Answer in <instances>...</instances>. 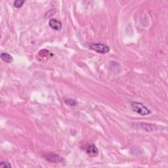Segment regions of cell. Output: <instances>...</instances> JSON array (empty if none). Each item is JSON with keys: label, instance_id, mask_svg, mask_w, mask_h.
Segmentation results:
<instances>
[{"label": "cell", "instance_id": "cell-1", "mask_svg": "<svg viewBox=\"0 0 168 168\" xmlns=\"http://www.w3.org/2000/svg\"><path fill=\"white\" fill-rule=\"evenodd\" d=\"M131 108L135 112L141 116H146L151 114V111L143 104L138 102H133L131 103Z\"/></svg>", "mask_w": 168, "mask_h": 168}, {"label": "cell", "instance_id": "cell-2", "mask_svg": "<svg viewBox=\"0 0 168 168\" xmlns=\"http://www.w3.org/2000/svg\"><path fill=\"white\" fill-rule=\"evenodd\" d=\"M89 48L95 52L101 54L108 53L111 50L108 46L102 43H92L89 46Z\"/></svg>", "mask_w": 168, "mask_h": 168}, {"label": "cell", "instance_id": "cell-3", "mask_svg": "<svg viewBox=\"0 0 168 168\" xmlns=\"http://www.w3.org/2000/svg\"><path fill=\"white\" fill-rule=\"evenodd\" d=\"M137 126V128L140 129V130H145V131L148 132H152L154 131H156L158 127L157 126H155L151 124H146V123H137L135 124Z\"/></svg>", "mask_w": 168, "mask_h": 168}, {"label": "cell", "instance_id": "cell-4", "mask_svg": "<svg viewBox=\"0 0 168 168\" xmlns=\"http://www.w3.org/2000/svg\"><path fill=\"white\" fill-rule=\"evenodd\" d=\"M49 25L51 28L55 31H61L62 29V23L55 18H51L49 21Z\"/></svg>", "mask_w": 168, "mask_h": 168}, {"label": "cell", "instance_id": "cell-5", "mask_svg": "<svg viewBox=\"0 0 168 168\" xmlns=\"http://www.w3.org/2000/svg\"><path fill=\"white\" fill-rule=\"evenodd\" d=\"M86 153L89 156L95 157V156H98L99 150H98L97 147H96L95 145H91L87 147Z\"/></svg>", "mask_w": 168, "mask_h": 168}, {"label": "cell", "instance_id": "cell-6", "mask_svg": "<svg viewBox=\"0 0 168 168\" xmlns=\"http://www.w3.org/2000/svg\"><path fill=\"white\" fill-rule=\"evenodd\" d=\"M45 158L47 161H50V162H61L63 160V159L59 156V155H57L55 154H47L45 156Z\"/></svg>", "mask_w": 168, "mask_h": 168}, {"label": "cell", "instance_id": "cell-7", "mask_svg": "<svg viewBox=\"0 0 168 168\" xmlns=\"http://www.w3.org/2000/svg\"><path fill=\"white\" fill-rule=\"evenodd\" d=\"M1 58L6 63H11L12 62V61H13V58H12V57L7 53H1Z\"/></svg>", "mask_w": 168, "mask_h": 168}, {"label": "cell", "instance_id": "cell-8", "mask_svg": "<svg viewBox=\"0 0 168 168\" xmlns=\"http://www.w3.org/2000/svg\"><path fill=\"white\" fill-rule=\"evenodd\" d=\"M64 102L66 103L67 105L71 106H76L77 104V102L74 100V99H65L64 100Z\"/></svg>", "mask_w": 168, "mask_h": 168}, {"label": "cell", "instance_id": "cell-9", "mask_svg": "<svg viewBox=\"0 0 168 168\" xmlns=\"http://www.w3.org/2000/svg\"><path fill=\"white\" fill-rule=\"evenodd\" d=\"M55 12H56V10L55 9H50L49 11H48L46 12V14L45 15V18H49L51 17H52L53 15H54L55 14Z\"/></svg>", "mask_w": 168, "mask_h": 168}, {"label": "cell", "instance_id": "cell-10", "mask_svg": "<svg viewBox=\"0 0 168 168\" xmlns=\"http://www.w3.org/2000/svg\"><path fill=\"white\" fill-rule=\"evenodd\" d=\"M24 1H21V0H17L14 2V6L16 8H21L23 4L24 3Z\"/></svg>", "mask_w": 168, "mask_h": 168}, {"label": "cell", "instance_id": "cell-11", "mask_svg": "<svg viewBox=\"0 0 168 168\" xmlns=\"http://www.w3.org/2000/svg\"><path fill=\"white\" fill-rule=\"evenodd\" d=\"M0 167H11V165L7 162V161H1L0 162Z\"/></svg>", "mask_w": 168, "mask_h": 168}]
</instances>
